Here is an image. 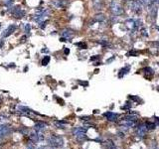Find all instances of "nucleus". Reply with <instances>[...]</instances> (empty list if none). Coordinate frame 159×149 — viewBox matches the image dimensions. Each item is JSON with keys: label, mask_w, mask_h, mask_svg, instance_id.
I'll list each match as a JSON object with an SVG mask.
<instances>
[{"label": "nucleus", "mask_w": 159, "mask_h": 149, "mask_svg": "<svg viewBox=\"0 0 159 149\" xmlns=\"http://www.w3.org/2000/svg\"><path fill=\"white\" fill-rule=\"evenodd\" d=\"M87 128L85 127H75L73 129V134L75 135L78 142H84L87 140Z\"/></svg>", "instance_id": "f257e3e1"}, {"label": "nucleus", "mask_w": 159, "mask_h": 149, "mask_svg": "<svg viewBox=\"0 0 159 149\" xmlns=\"http://www.w3.org/2000/svg\"><path fill=\"white\" fill-rule=\"evenodd\" d=\"M48 143L53 148H60L64 145V140L61 136L59 135H51L48 138Z\"/></svg>", "instance_id": "f03ea898"}, {"label": "nucleus", "mask_w": 159, "mask_h": 149, "mask_svg": "<svg viewBox=\"0 0 159 149\" xmlns=\"http://www.w3.org/2000/svg\"><path fill=\"white\" fill-rule=\"evenodd\" d=\"M110 10L114 15H120L123 13V9L122 7V5L119 3H117L116 1H112L110 4Z\"/></svg>", "instance_id": "7ed1b4c3"}, {"label": "nucleus", "mask_w": 159, "mask_h": 149, "mask_svg": "<svg viewBox=\"0 0 159 149\" xmlns=\"http://www.w3.org/2000/svg\"><path fill=\"white\" fill-rule=\"evenodd\" d=\"M11 132L10 124H1L0 125V139L4 136L8 135Z\"/></svg>", "instance_id": "20e7f679"}, {"label": "nucleus", "mask_w": 159, "mask_h": 149, "mask_svg": "<svg viewBox=\"0 0 159 149\" xmlns=\"http://www.w3.org/2000/svg\"><path fill=\"white\" fill-rule=\"evenodd\" d=\"M11 13L16 18H22V17H24L25 11L22 10L20 6H16V7H13V9L11 10Z\"/></svg>", "instance_id": "39448f33"}, {"label": "nucleus", "mask_w": 159, "mask_h": 149, "mask_svg": "<svg viewBox=\"0 0 159 149\" xmlns=\"http://www.w3.org/2000/svg\"><path fill=\"white\" fill-rule=\"evenodd\" d=\"M16 29H17V26L16 25H14V24H11V25H9V26L6 28V29L3 31V33H2V37L3 38H6V37H8V36H10V35H12L13 34L15 31H16Z\"/></svg>", "instance_id": "423d86ee"}, {"label": "nucleus", "mask_w": 159, "mask_h": 149, "mask_svg": "<svg viewBox=\"0 0 159 149\" xmlns=\"http://www.w3.org/2000/svg\"><path fill=\"white\" fill-rule=\"evenodd\" d=\"M147 131H148V129L146 128L145 124H139V125H137V127H136V129H135L136 134H137L138 136H140V137L145 136Z\"/></svg>", "instance_id": "0eeeda50"}, {"label": "nucleus", "mask_w": 159, "mask_h": 149, "mask_svg": "<svg viewBox=\"0 0 159 149\" xmlns=\"http://www.w3.org/2000/svg\"><path fill=\"white\" fill-rule=\"evenodd\" d=\"M130 8H131L134 12H140L141 3L139 2V0H132V1L130 2Z\"/></svg>", "instance_id": "6e6552de"}, {"label": "nucleus", "mask_w": 159, "mask_h": 149, "mask_svg": "<svg viewBox=\"0 0 159 149\" xmlns=\"http://www.w3.org/2000/svg\"><path fill=\"white\" fill-rule=\"evenodd\" d=\"M104 116L106 117V118L109 120V121H116L117 118H118V115H116V113L114 112H107L106 113H104Z\"/></svg>", "instance_id": "1a4fd4ad"}, {"label": "nucleus", "mask_w": 159, "mask_h": 149, "mask_svg": "<svg viewBox=\"0 0 159 149\" xmlns=\"http://www.w3.org/2000/svg\"><path fill=\"white\" fill-rule=\"evenodd\" d=\"M119 124L122 126V127H126V128H129V127H132V126H134L135 122L132 121V120H127V119H122L119 121Z\"/></svg>", "instance_id": "9d476101"}, {"label": "nucleus", "mask_w": 159, "mask_h": 149, "mask_svg": "<svg viewBox=\"0 0 159 149\" xmlns=\"http://www.w3.org/2000/svg\"><path fill=\"white\" fill-rule=\"evenodd\" d=\"M47 124L46 123H44V122H41V121H38L36 124H35V131H37V132H42L43 130H45V129L47 128Z\"/></svg>", "instance_id": "9b49d317"}, {"label": "nucleus", "mask_w": 159, "mask_h": 149, "mask_svg": "<svg viewBox=\"0 0 159 149\" xmlns=\"http://www.w3.org/2000/svg\"><path fill=\"white\" fill-rule=\"evenodd\" d=\"M74 35H75V32L71 29H66L62 32V37L66 38V39H72V38L74 37Z\"/></svg>", "instance_id": "f8f14e48"}, {"label": "nucleus", "mask_w": 159, "mask_h": 149, "mask_svg": "<svg viewBox=\"0 0 159 149\" xmlns=\"http://www.w3.org/2000/svg\"><path fill=\"white\" fill-rule=\"evenodd\" d=\"M129 70H130V66H125L124 68H122V69L119 71V73H118V78H122L124 75L128 74Z\"/></svg>", "instance_id": "ddd939ff"}, {"label": "nucleus", "mask_w": 159, "mask_h": 149, "mask_svg": "<svg viewBox=\"0 0 159 149\" xmlns=\"http://www.w3.org/2000/svg\"><path fill=\"white\" fill-rule=\"evenodd\" d=\"M104 148L106 149H117L116 146L114 145V143L111 140H106L104 143Z\"/></svg>", "instance_id": "4468645a"}, {"label": "nucleus", "mask_w": 159, "mask_h": 149, "mask_svg": "<svg viewBox=\"0 0 159 149\" xmlns=\"http://www.w3.org/2000/svg\"><path fill=\"white\" fill-rule=\"evenodd\" d=\"M94 3V9H97V10H100V9H103V2L100 1V0H94L93 1Z\"/></svg>", "instance_id": "2eb2a0df"}, {"label": "nucleus", "mask_w": 159, "mask_h": 149, "mask_svg": "<svg viewBox=\"0 0 159 149\" xmlns=\"http://www.w3.org/2000/svg\"><path fill=\"white\" fill-rule=\"evenodd\" d=\"M144 124H145L146 128H147L148 130H154L155 127H156V124L153 122H150V121H146Z\"/></svg>", "instance_id": "dca6fc26"}, {"label": "nucleus", "mask_w": 159, "mask_h": 149, "mask_svg": "<svg viewBox=\"0 0 159 149\" xmlns=\"http://www.w3.org/2000/svg\"><path fill=\"white\" fill-rule=\"evenodd\" d=\"M104 19H106V17H104V14H97L94 16V21H97V22H103Z\"/></svg>", "instance_id": "f3484780"}, {"label": "nucleus", "mask_w": 159, "mask_h": 149, "mask_svg": "<svg viewBox=\"0 0 159 149\" xmlns=\"http://www.w3.org/2000/svg\"><path fill=\"white\" fill-rule=\"evenodd\" d=\"M143 71H144V75L145 76L147 75V74H149L152 77V76H153V74H154L153 70H152L151 68H149V67H146V68H144V69H143Z\"/></svg>", "instance_id": "a211bd4d"}, {"label": "nucleus", "mask_w": 159, "mask_h": 149, "mask_svg": "<svg viewBox=\"0 0 159 149\" xmlns=\"http://www.w3.org/2000/svg\"><path fill=\"white\" fill-rule=\"evenodd\" d=\"M75 46L79 47L80 49H87V48H88L87 44H86L85 42H78V43L75 44Z\"/></svg>", "instance_id": "6ab92c4d"}, {"label": "nucleus", "mask_w": 159, "mask_h": 149, "mask_svg": "<svg viewBox=\"0 0 159 149\" xmlns=\"http://www.w3.org/2000/svg\"><path fill=\"white\" fill-rule=\"evenodd\" d=\"M50 63V57L49 56H45L42 60V65L43 66H47Z\"/></svg>", "instance_id": "aec40b11"}, {"label": "nucleus", "mask_w": 159, "mask_h": 149, "mask_svg": "<svg viewBox=\"0 0 159 149\" xmlns=\"http://www.w3.org/2000/svg\"><path fill=\"white\" fill-rule=\"evenodd\" d=\"M55 125L58 128H65V125H64V122L62 121H55Z\"/></svg>", "instance_id": "412c9836"}, {"label": "nucleus", "mask_w": 159, "mask_h": 149, "mask_svg": "<svg viewBox=\"0 0 159 149\" xmlns=\"http://www.w3.org/2000/svg\"><path fill=\"white\" fill-rule=\"evenodd\" d=\"M129 99L130 100H134V101H137V103H142V100H141V99L140 97H133V96H130L129 97Z\"/></svg>", "instance_id": "4be33fe9"}, {"label": "nucleus", "mask_w": 159, "mask_h": 149, "mask_svg": "<svg viewBox=\"0 0 159 149\" xmlns=\"http://www.w3.org/2000/svg\"><path fill=\"white\" fill-rule=\"evenodd\" d=\"M30 30H31L30 24H26V25H25V32H26V33H29Z\"/></svg>", "instance_id": "5701e85b"}, {"label": "nucleus", "mask_w": 159, "mask_h": 149, "mask_svg": "<svg viewBox=\"0 0 159 149\" xmlns=\"http://www.w3.org/2000/svg\"><path fill=\"white\" fill-rule=\"evenodd\" d=\"M139 2L147 5V4H150V3H151V0H139Z\"/></svg>", "instance_id": "b1692460"}, {"label": "nucleus", "mask_w": 159, "mask_h": 149, "mask_svg": "<svg viewBox=\"0 0 159 149\" xmlns=\"http://www.w3.org/2000/svg\"><path fill=\"white\" fill-rule=\"evenodd\" d=\"M12 2H13V0H6L5 4H6V6H8V7H10V6L12 5Z\"/></svg>", "instance_id": "393cba45"}, {"label": "nucleus", "mask_w": 159, "mask_h": 149, "mask_svg": "<svg viewBox=\"0 0 159 149\" xmlns=\"http://www.w3.org/2000/svg\"><path fill=\"white\" fill-rule=\"evenodd\" d=\"M48 23V21H45V22H42V23H41V24H42V25H40V27H41V29H44V28H45L46 27V24Z\"/></svg>", "instance_id": "a878e982"}, {"label": "nucleus", "mask_w": 159, "mask_h": 149, "mask_svg": "<svg viewBox=\"0 0 159 149\" xmlns=\"http://www.w3.org/2000/svg\"><path fill=\"white\" fill-rule=\"evenodd\" d=\"M27 149H34V144L32 143H29V145H28V147H27Z\"/></svg>", "instance_id": "bb28decb"}, {"label": "nucleus", "mask_w": 159, "mask_h": 149, "mask_svg": "<svg viewBox=\"0 0 159 149\" xmlns=\"http://www.w3.org/2000/svg\"><path fill=\"white\" fill-rule=\"evenodd\" d=\"M64 53H65V55H69V54H70V50L68 48H66L65 51H64Z\"/></svg>", "instance_id": "cd10ccee"}, {"label": "nucleus", "mask_w": 159, "mask_h": 149, "mask_svg": "<svg viewBox=\"0 0 159 149\" xmlns=\"http://www.w3.org/2000/svg\"><path fill=\"white\" fill-rule=\"evenodd\" d=\"M155 121H156V124H157V125H159V117L155 116Z\"/></svg>", "instance_id": "c85d7f7f"}, {"label": "nucleus", "mask_w": 159, "mask_h": 149, "mask_svg": "<svg viewBox=\"0 0 159 149\" xmlns=\"http://www.w3.org/2000/svg\"><path fill=\"white\" fill-rule=\"evenodd\" d=\"M56 99H57V100H58V101H59V103H60V104H64V101H63V100H60V99H59V97H56Z\"/></svg>", "instance_id": "c756f323"}, {"label": "nucleus", "mask_w": 159, "mask_h": 149, "mask_svg": "<svg viewBox=\"0 0 159 149\" xmlns=\"http://www.w3.org/2000/svg\"><path fill=\"white\" fill-rule=\"evenodd\" d=\"M3 45H4V42H3L2 40H0V48H2Z\"/></svg>", "instance_id": "7c9ffc66"}, {"label": "nucleus", "mask_w": 159, "mask_h": 149, "mask_svg": "<svg viewBox=\"0 0 159 149\" xmlns=\"http://www.w3.org/2000/svg\"><path fill=\"white\" fill-rule=\"evenodd\" d=\"M80 84L82 85H88V83H87V82H85V83H84V82H80Z\"/></svg>", "instance_id": "2f4dec72"}, {"label": "nucleus", "mask_w": 159, "mask_h": 149, "mask_svg": "<svg viewBox=\"0 0 159 149\" xmlns=\"http://www.w3.org/2000/svg\"><path fill=\"white\" fill-rule=\"evenodd\" d=\"M2 103H3V100H2V97H0V106H1V104H2Z\"/></svg>", "instance_id": "473e14b6"}, {"label": "nucleus", "mask_w": 159, "mask_h": 149, "mask_svg": "<svg viewBox=\"0 0 159 149\" xmlns=\"http://www.w3.org/2000/svg\"><path fill=\"white\" fill-rule=\"evenodd\" d=\"M21 39H22V42H24V41H25V39H26V36H23V37L21 38Z\"/></svg>", "instance_id": "72a5a7b5"}, {"label": "nucleus", "mask_w": 159, "mask_h": 149, "mask_svg": "<svg viewBox=\"0 0 159 149\" xmlns=\"http://www.w3.org/2000/svg\"><path fill=\"white\" fill-rule=\"evenodd\" d=\"M37 149H46V147L45 146H40V147H38Z\"/></svg>", "instance_id": "f704fd0d"}, {"label": "nucleus", "mask_w": 159, "mask_h": 149, "mask_svg": "<svg viewBox=\"0 0 159 149\" xmlns=\"http://www.w3.org/2000/svg\"><path fill=\"white\" fill-rule=\"evenodd\" d=\"M157 91H159V87H158V88H157Z\"/></svg>", "instance_id": "c9c22d12"}, {"label": "nucleus", "mask_w": 159, "mask_h": 149, "mask_svg": "<svg viewBox=\"0 0 159 149\" xmlns=\"http://www.w3.org/2000/svg\"><path fill=\"white\" fill-rule=\"evenodd\" d=\"M151 149H157V148H151Z\"/></svg>", "instance_id": "e433bc0d"}, {"label": "nucleus", "mask_w": 159, "mask_h": 149, "mask_svg": "<svg viewBox=\"0 0 159 149\" xmlns=\"http://www.w3.org/2000/svg\"><path fill=\"white\" fill-rule=\"evenodd\" d=\"M0 27H1V24H0Z\"/></svg>", "instance_id": "4c0bfd02"}]
</instances>
